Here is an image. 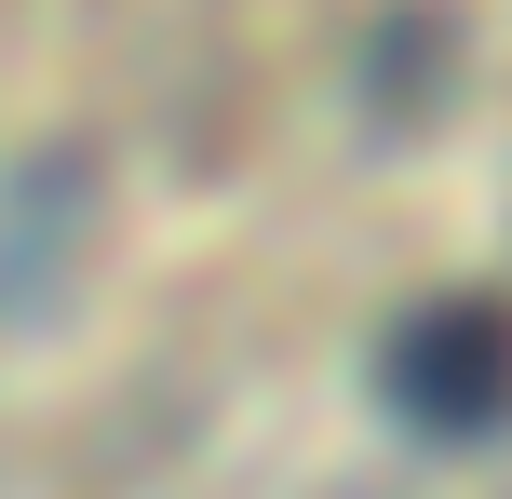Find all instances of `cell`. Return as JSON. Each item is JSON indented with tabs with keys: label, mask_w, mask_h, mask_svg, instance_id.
<instances>
[{
	"label": "cell",
	"mask_w": 512,
	"mask_h": 499,
	"mask_svg": "<svg viewBox=\"0 0 512 499\" xmlns=\"http://www.w3.org/2000/svg\"><path fill=\"white\" fill-rule=\"evenodd\" d=\"M391 392L418 405V419H499L512 392V324L472 297V311H418L405 338H391Z\"/></svg>",
	"instance_id": "1"
},
{
	"label": "cell",
	"mask_w": 512,
	"mask_h": 499,
	"mask_svg": "<svg viewBox=\"0 0 512 499\" xmlns=\"http://www.w3.org/2000/svg\"><path fill=\"white\" fill-rule=\"evenodd\" d=\"M81 216H95V162H54V176H41V203H14V216H0V270H27V284H41V270L54 257H68V230H81Z\"/></svg>",
	"instance_id": "2"
},
{
	"label": "cell",
	"mask_w": 512,
	"mask_h": 499,
	"mask_svg": "<svg viewBox=\"0 0 512 499\" xmlns=\"http://www.w3.org/2000/svg\"><path fill=\"white\" fill-rule=\"evenodd\" d=\"M445 41H459V27H445V14H391L378 27V108H391V122H418V108H432V81H418V54H445Z\"/></svg>",
	"instance_id": "3"
}]
</instances>
